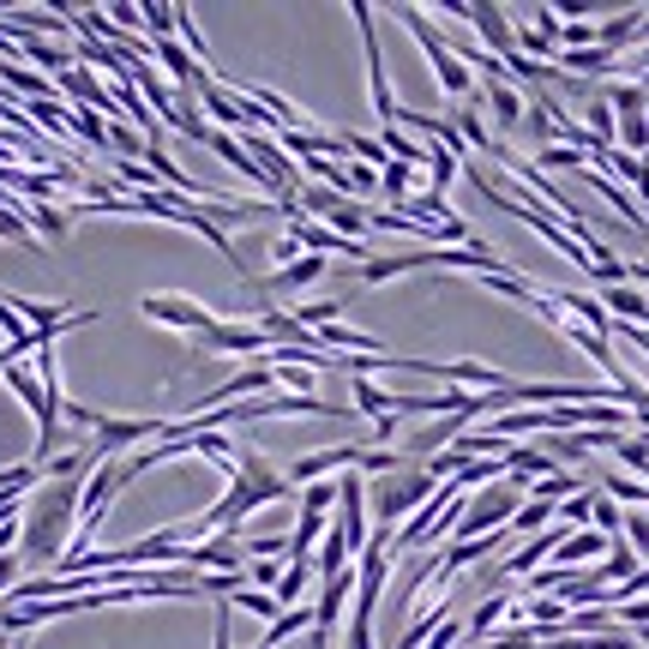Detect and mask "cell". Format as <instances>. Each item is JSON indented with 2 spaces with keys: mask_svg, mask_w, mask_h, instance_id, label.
<instances>
[{
  "mask_svg": "<svg viewBox=\"0 0 649 649\" xmlns=\"http://www.w3.org/2000/svg\"><path fill=\"white\" fill-rule=\"evenodd\" d=\"M536 649H638L631 631H602V638H541Z\"/></svg>",
  "mask_w": 649,
  "mask_h": 649,
  "instance_id": "obj_22",
  "label": "cell"
},
{
  "mask_svg": "<svg viewBox=\"0 0 649 649\" xmlns=\"http://www.w3.org/2000/svg\"><path fill=\"white\" fill-rule=\"evenodd\" d=\"M24 583V566H19V553H0V595H12Z\"/></svg>",
  "mask_w": 649,
  "mask_h": 649,
  "instance_id": "obj_28",
  "label": "cell"
},
{
  "mask_svg": "<svg viewBox=\"0 0 649 649\" xmlns=\"http://www.w3.org/2000/svg\"><path fill=\"white\" fill-rule=\"evenodd\" d=\"M12 43H19V55H24V60H36V67H48V72H67V67H72L67 48L43 43V36H12Z\"/></svg>",
  "mask_w": 649,
  "mask_h": 649,
  "instance_id": "obj_20",
  "label": "cell"
},
{
  "mask_svg": "<svg viewBox=\"0 0 649 649\" xmlns=\"http://www.w3.org/2000/svg\"><path fill=\"white\" fill-rule=\"evenodd\" d=\"M481 97H488V114H493V126H500V133H517V126H524L529 103H524V91H517V85L505 79V72L481 85Z\"/></svg>",
  "mask_w": 649,
  "mask_h": 649,
  "instance_id": "obj_12",
  "label": "cell"
},
{
  "mask_svg": "<svg viewBox=\"0 0 649 649\" xmlns=\"http://www.w3.org/2000/svg\"><path fill=\"white\" fill-rule=\"evenodd\" d=\"M590 529H602L607 541L626 536V512H619V500H607L602 488H595V505H590Z\"/></svg>",
  "mask_w": 649,
  "mask_h": 649,
  "instance_id": "obj_21",
  "label": "cell"
},
{
  "mask_svg": "<svg viewBox=\"0 0 649 649\" xmlns=\"http://www.w3.org/2000/svg\"><path fill=\"white\" fill-rule=\"evenodd\" d=\"M253 649H265V644H253Z\"/></svg>",
  "mask_w": 649,
  "mask_h": 649,
  "instance_id": "obj_32",
  "label": "cell"
},
{
  "mask_svg": "<svg viewBox=\"0 0 649 649\" xmlns=\"http://www.w3.org/2000/svg\"><path fill=\"white\" fill-rule=\"evenodd\" d=\"M307 631H313V602H307V607H283V614L265 626L259 644H265V649H283L289 638H307Z\"/></svg>",
  "mask_w": 649,
  "mask_h": 649,
  "instance_id": "obj_16",
  "label": "cell"
},
{
  "mask_svg": "<svg viewBox=\"0 0 649 649\" xmlns=\"http://www.w3.org/2000/svg\"><path fill=\"white\" fill-rule=\"evenodd\" d=\"M193 349L199 355H259L265 361V349H271V337H265L259 325H235V320H216L205 337H193Z\"/></svg>",
  "mask_w": 649,
  "mask_h": 649,
  "instance_id": "obj_8",
  "label": "cell"
},
{
  "mask_svg": "<svg viewBox=\"0 0 649 649\" xmlns=\"http://www.w3.org/2000/svg\"><path fill=\"white\" fill-rule=\"evenodd\" d=\"M228 607H247V614H259L265 626H271V619L283 614V607H277L271 595H259V590H235V595H228Z\"/></svg>",
  "mask_w": 649,
  "mask_h": 649,
  "instance_id": "obj_27",
  "label": "cell"
},
{
  "mask_svg": "<svg viewBox=\"0 0 649 649\" xmlns=\"http://www.w3.org/2000/svg\"><path fill=\"white\" fill-rule=\"evenodd\" d=\"M410 187H415L410 163H385V169H379V193H385L391 205H410Z\"/></svg>",
  "mask_w": 649,
  "mask_h": 649,
  "instance_id": "obj_23",
  "label": "cell"
},
{
  "mask_svg": "<svg viewBox=\"0 0 649 649\" xmlns=\"http://www.w3.org/2000/svg\"><path fill=\"white\" fill-rule=\"evenodd\" d=\"M445 19H469L481 31V48H488L493 60H517V36H512V12L493 7V0H451V7H439Z\"/></svg>",
  "mask_w": 649,
  "mask_h": 649,
  "instance_id": "obj_5",
  "label": "cell"
},
{
  "mask_svg": "<svg viewBox=\"0 0 649 649\" xmlns=\"http://www.w3.org/2000/svg\"><path fill=\"white\" fill-rule=\"evenodd\" d=\"M553 512L559 505H547V500H524L517 505V517H512V536H541V529H553Z\"/></svg>",
  "mask_w": 649,
  "mask_h": 649,
  "instance_id": "obj_19",
  "label": "cell"
},
{
  "mask_svg": "<svg viewBox=\"0 0 649 649\" xmlns=\"http://www.w3.org/2000/svg\"><path fill=\"white\" fill-rule=\"evenodd\" d=\"M451 126H457V138H463L469 150H481V157H500V138H493V126L481 121V109L475 103H463L451 114Z\"/></svg>",
  "mask_w": 649,
  "mask_h": 649,
  "instance_id": "obj_15",
  "label": "cell"
},
{
  "mask_svg": "<svg viewBox=\"0 0 649 649\" xmlns=\"http://www.w3.org/2000/svg\"><path fill=\"white\" fill-rule=\"evenodd\" d=\"M355 583H361V571H355V566L320 583V595H313V631H325V638H331V631H337L343 607L355 602Z\"/></svg>",
  "mask_w": 649,
  "mask_h": 649,
  "instance_id": "obj_10",
  "label": "cell"
},
{
  "mask_svg": "<svg viewBox=\"0 0 649 649\" xmlns=\"http://www.w3.org/2000/svg\"><path fill=\"white\" fill-rule=\"evenodd\" d=\"M79 500L85 481H43V488L24 500V529H19V566H48L72 553V529H79Z\"/></svg>",
  "mask_w": 649,
  "mask_h": 649,
  "instance_id": "obj_1",
  "label": "cell"
},
{
  "mask_svg": "<svg viewBox=\"0 0 649 649\" xmlns=\"http://www.w3.org/2000/svg\"><path fill=\"white\" fill-rule=\"evenodd\" d=\"M349 19L361 24V48H367V91H373V114L379 121H398V97H391V79H385V55H379V12L373 7H361V0H355L349 7Z\"/></svg>",
  "mask_w": 649,
  "mask_h": 649,
  "instance_id": "obj_6",
  "label": "cell"
},
{
  "mask_svg": "<svg viewBox=\"0 0 649 649\" xmlns=\"http://www.w3.org/2000/svg\"><path fill=\"white\" fill-rule=\"evenodd\" d=\"M607 547H614V541H607L602 529H571V536L553 547V566H559V571H583V566H602V559H607Z\"/></svg>",
  "mask_w": 649,
  "mask_h": 649,
  "instance_id": "obj_11",
  "label": "cell"
},
{
  "mask_svg": "<svg viewBox=\"0 0 649 649\" xmlns=\"http://www.w3.org/2000/svg\"><path fill=\"white\" fill-rule=\"evenodd\" d=\"M0 649H12V638H0Z\"/></svg>",
  "mask_w": 649,
  "mask_h": 649,
  "instance_id": "obj_31",
  "label": "cell"
},
{
  "mask_svg": "<svg viewBox=\"0 0 649 649\" xmlns=\"http://www.w3.org/2000/svg\"><path fill=\"white\" fill-rule=\"evenodd\" d=\"M512 607H517V602H512V595L488 590V602H481V607H475V614H469V619H463V644H469V649H475V644H488V638H493V631H500V626H505V619H512Z\"/></svg>",
  "mask_w": 649,
  "mask_h": 649,
  "instance_id": "obj_13",
  "label": "cell"
},
{
  "mask_svg": "<svg viewBox=\"0 0 649 649\" xmlns=\"http://www.w3.org/2000/svg\"><path fill=\"white\" fill-rule=\"evenodd\" d=\"M590 505H595V488L571 493V500H559V529H590Z\"/></svg>",
  "mask_w": 649,
  "mask_h": 649,
  "instance_id": "obj_24",
  "label": "cell"
},
{
  "mask_svg": "<svg viewBox=\"0 0 649 649\" xmlns=\"http://www.w3.org/2000/svg\"><path fill=\"white\" fill-rule=\"evenodd\" d=\"M583 163H590V157H583V150H571V145H541V150H536V169H541V175H547V169H566V175H571V169H583Z\"/></svg>",
  "mask_w": 649,
  "mask_h": 649,
  "instance_id": "obj_25",
  "label": "cell"
},
{
  "mask_svg": "<svg viewBox=\"0 0 649 649\" xmlns=\"http://www.w3.org/2000/svg\"><path fill=\"white\" fill-rule=\"evenodd\" d=\"M619 55H607V48H559V67H566V79H595V72H614Z\"/></svg>",
  "mask_w": 649,
  "mask_h": 649,
  "instance_id": "obj_17",
  "label": "cell"
},
{
  "mask_svg": "<svg viewBox=\"0 0 649 649\" xmlns=\"http://www.w3.org/2000/svg\"><path fill=\"white\" fill-rule=\"evenodd\" d=\"M0 385L12 391V398L31 410V422H36V445H31V463H43V457H55L60 451V403L43 391V379H36V367H0Z\"/></svg>",
  "mask_w": 649,
  "mask_h": 649,
  "instance_id": "obj_4",
  "label": "cell"
},
{
  "mask_svg": "<svg viewBox=\"0 0 649 649\" xmlns=\"http://www.w3.org/2000/svg\"><path fill=\"white\" fill-rule=\"evenodd\" d=\"M277 578H283V559H247V583H253L259 595H271Z\"/></svg>",
  "mask_w": 649,
  "mask_h": 649,
  "instance_id": "obj_26",
  "label": "cell"
},
{
  "mask_svg": "<svg viewBox=\"0 0 649 649\" xmlns=\"http://www.w3.org/2000/svg\"><path fill=\"white\" fill-rule=\"evenodd\" d=\"M325 271H331V265L320 259V253H301V259H295V265H283V271L253 277V295H259V301H271V295H301V289H313Z\"/></svg>",
  "mask_w": 649,
  "mask_h": 649,
  "instance_id": "obj_9",
  "label": "cell"
},
{
  "mask_svg": "<svg viewBox=\"0 0 649 649\" xmlns=\"http://www.w3.org/2000/svg\"><path fill=\"white\" fill-rule=\"evenodd\" d=\"M271 259H277V271H283V265H295V259H301V247H295V235H289V228H283V235L271 240Z\"/></svg>",
  "mask_w": 649,
  "mask_h": 649,
  "instance_id": "obj_29",
  "label": "cell"
},
{
  "mask_svg": "<svg viewBox=\"0 0 649 649\" xmlns=\"http://www.w3.org/2000/svg\"><path fill=\"white\" fill-rule=\"evenodd\" d=\"M320 583V571H313V559H295V566H283V578H277L271 602L277 607H307V590Z\"/></svg>",
  "mask_w": 649,
  "mask_h": 649,
  "instance_id": "obj_14",
  "label": "cell"
},
{
  "mask_svg": "<svg viewBox=\"0 0 649 649\" xmlns=\"http://www.w3.org/2000/svg\"><path fill=\"white\" fill-rule=\"evenodd\" d=\"M631 638H638V644H644V649H649V626H644V631H631Z\"/></svg>",
  "mask_w": 649,
  "mask_h": 649,
  "instance_id": "obj_30",
  "label": "cell"
},
{
  "mask_svg": "<svg viewBox=\"0 0 649 649\" xmlns=\"http://www.w3.org/2000/svg\"><path fill=\"white\" fill-rule=\"evenodd\" d=\"M0 79H7L12 91L24 97V103H48V97H55V91H48V79H43V72H24V60H0Z\"/></svg>",
  "mask_w": 649,
  "mask_h": 649,
  "instance_id": "obj_18",
  "label": "cell"
},
{
  "mask_svg": "<svg viewBox=\"0 0 649 649\" xmlns=\"http://www.w3.org/2000/svg\"><path fill=\"white\" fill-rule=\"evenodd\" d=\"M138 313H145L150 325L181 331V337H205V331L216 325V307H205V301H187V295H145V301H138Z\"/></svg>",
  "mask_w": 649,
  "mask_h": 649,
  "instance_id": "obj_7",
  "label": "cell"
},
{
  "mask_svg": "<svg viewBox=\"0 0 649 649\" xmlns=\"http://www.w3.org/2000/svg\"><path fill=\"white\" fill-rule=\"evenodd\" d=\"M433 493H439V481H433L422 463H403V469H391V475H379L373 488H367V517H373V536L391 541L433 500Z\"/></svg>",
  "mask_w": 649,
  "mask_h": 649,
  "instance_id": "obj_2",
  "label": "cell"
},
{
  "mask_svg": "<svg viewBox=\"0 0 649 649\" xmlns=\"http://www.w3.org/2000/svg\"><path fill=\"white\" fill-rule=\"evenodd\" d=\"M391 19H403V31H410L415 43H422V55H427L433 79H439V91L451 97V103H475V97H481L475 72H469L463 60H457L451 48H445V31H439V24H433L422 7H391Z\"/></svg>",
  "mask_w": 649,
  "mask_h": 649,
  "instance_id": "obj_3",
  "label": "cell"
}]
</instances>
